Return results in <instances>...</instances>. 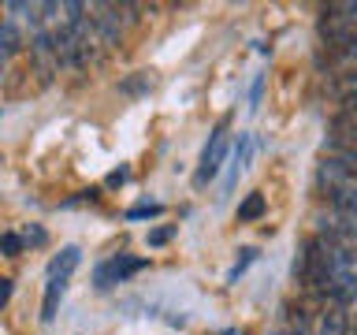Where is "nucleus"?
<instances>
[{"label": "nucleus", "instance_id": "nucleus-5", "mask_svg": "<svg viewBox=\"0 0 357 335\" xmlns=\"http://www.w3.org/2000/svg\"><path fill=\"white\" fill-rule=\"evenodd\" d=\"M324 168L339 179H357V149H328L324 153Z\"/></svg>", "mask_w": 357, "mask_h": 335}, {"label": "nucleus", "instance_id": "nucleus-8", "mask_svg": "<svg viewBox=\"0 0 357 335\" xmlns=\"http://www.w3.org/2000/svg\"><path fill=\"white\" fill-rule=\"evenodd\" d=\"M331 205L339 216L346 220H357V186L354 183H342L339 190H331Z\"/></svg>", "mask_w": 357, "mask_h": 335}, {"label": "nucleus", "instance_id": "nucleus-10", "mask_svg": "<svg viewBox=\"0 0 357 335\" xmlns=\"http://www.w3.org/2000/svg\"><path fill=\"white\" fill-rule=\"evenodd\" d=\"M149 89H153V78L145 71H134L130 78L119 82V94H127V97H142V94H149Z\"/></svg>", "mask_w": 357, "mask_h": 335}, {"label": "nucleus", "instance_id": "nucleus-1", "mask_svg": "<svg viewBox=\"0 0 357 335\" xmlns=\"http://www.w3.org/2000/svg\"><path fill=\"white\" fill-rule=\"evenodd\" d=\"M227 153H231V138H227V131H216V134L208 138L205 153H201V168H197L194 183H197V186H205L208 179H216V175H220V168H223V161H227Z\"/></svg>", "mask_w": 357, "mask_h": 335}, {"label": "nucleus", "instance_id": "nucleus-7", "mask_svg": "<svg viewBox=\"0 0 357 335\" xmlns=\"http://www.w3.org/2000/svg\"><path fill=\"white\" fill-rule=\"evenodd\" d=\"M78 261H82V250H78V246H63V250L49 261V279H67L78 268Z\"/></svg>", "mask_w": 357, "mask_h": 335}, {"label": "nucleus", "instance_id": "nucleus-4", "mask_svg": "<svg viewBox=\"0 0 357 335\" xmlns=\"http://www.w3.org/2000/svg\"><path fill=\"white\" fill-rule=\"evenodd\" d=\"M328 295H331V302L335 306H350V302L357 298V272H331V279H328Z\"/></svg>", "mask_w": 357, "mask_h": 335}, {"label": "nucleus", "instance_id": "nucleus-16", "mask_svg": "<svg viewBox=\"0 0 357 335\" xmlns=\"http://www.w3.org/2000/svg\"><path fill=\"white\" fill-rule=\"evenodd\" d=\"M127 175H130L127 168H119V172H112V175H108V186H123V183H127Z\"/></svg>", "mask_w": 357, "mask_h": 335}, {"label": "nucleus", "instance_id": "nucleus-17", "mask_svg": "<svg viewBox=\"0 0 357 335\" xmlns=\"http://www.w3.org/2000/svg\"><path fill=\"white\" fill-rule=\"evenodd\" d=\"M26 242H30V246H41V242H45V231H41V228H26Z\"/></svg>", "mask_w": 357, "mask_h": 335}, {"label": "nucleus", "instance_id": "nucleus-12", "mask_svg": "<svg viewBox=\"0 0 357 335\" xmlns=\"http://www.w3.org/2000/svg\"><path fill=\"white\" fill-rule=\"evenodd\" d=\"M0 253H4V257H19V253H22V239H19L15 231H4V234H0Z\"/></svg>", "mask_w": 357, "mask_h": 335}, {"label": "nucleus", "instance_id": "nucleus-13", "mask_svg": "<svg viewBox=\"0 0 357 335\" xmlns=\"http://www.w3.org/2000/svg\"><path fill=\"white\" fill-rule=\"evenodd\" d=\"M160 205H134V209H127V220H149V216H160Z\"/></svg>", "mask_w": 357, "mask_h": 335}, {"label": "nucleus", "instance_id": "nucleus-15", "mask_svg": "<svg viewBox=\"0 0 357 335\" xmlns=\"http://www.w3.org/2000/svg\"><path fill=\"white\" fill-rule=\"evenodd\" d=\"M250 261H253V250H242V261L234 265V272H231V279H238V276L245 272V265H250Z\"/></svg>", "mask_w": 357, "mask_h": 335}, {"label": "nucleus", "instance_id": "nucleus-3", "mask_svg": "<svg viewBox=\"0 0 357 335\" xmlns=\"http://www.w3.org/2000/svg\"><path fill=\"white\" fill-rule=\"evenodd\" d=\"M328 138H331V149H354V145H357V116H350V112L331 116Z\"/></svg>", "mask_w": 357, "mask_h": 335}, {"label": "nucleus", "instance_id": "nucleus-18", "mask_svg": "<svg viewBox=\"0 0 357 335\" xmlns=\"http://www.w3.org/2000/svg\"><path fill=\"white\" fill-rule=\"evenodd\" d=\"M11 298V279H0V306Z\"/></svg>", "mask_w": 357, "mask_h": 335}, {"label": "nucleus", "instance_id": "nucleus-19", "mask_svg": "<svg viewBox=\"0 0 357 335\" xmlns=\"http://www.w3.org/2000/svg\"><path fill=\"white\" fill-rule=\"evenodd\" d=\"M350 328H357V317H354V320H350Z\"/></svg>", "mask_w": 357, "mask_h": 335}, {"label": "nucleus", "instance_id": "nucleus-11", "mask_svg": "<svg viewBox=\"0 0 357 335\" xmlns=\"http://www.w3.org/2000/svg\"><path fill=\"white\" fill-rule=\"evenodd\" d=\"M264 209H268V205H264V194H250V198L238 205V220H242V223H253V220L264 216Z\"/></svg>", "mask_w": 357, "mask_h": 335}, {"label": "nucleus", "instance_id": "nucleus-2", "mask_svg": "<svg viewBox=\"0 0 357 335\" xmlns=\"http://www.w3.org/2000/svg\"><path fill=\"white\" fill-rule=\"evenodd\" d=\"M142 268H145V261H142V257H112V261H105V265H100L97 268V287L100 290H108L112 283H123V279H127V276H134V272H142Z\"/></svg>", "mask_w": 357, "mask_h": 335}, {"label": "nucleus", "instance_id": "nucleus-14", "mask_svg": "<svg viewBox=\"0 0 357 335\" xmlns=\"http://www.w3.org/2000/svg\"><path fill=\"white\" fill-rule=\"evenodd\" d=\"M172 234H175V228H153V231H149V246H164Z\"/></svg>", "mask_w": 357, "mask_h": 335}, {"label": "nucleus", "instance_id": "nucleus-9", "mask_svg": "<svg viewBox=\"0 0 357 335\" xmlns=\"http://www.w3.org/2000/svg\"><path fill=\"white\" fill-rule=\"evenodd\" d=\"M63 290H67V279H49V283H45V302H41V320L45 324L56 320V309H60Z\"/></svg>", "mask_w": 357, "mask_h": 335}, {"label": "nucleus", "instance_id": "nucleus-6", "mask_svg": "<svg viewBox=\"0 0 357 335\" xmlns=\"http://www.w3.org/2000/svg\"><path fill=\"white\" fill-rule=\"evenodd\" d=\"M317 335H350V317H346L342 306H331L320 313V324H317Z\"/></svg>", "mask_w": 357, "mask_h": 335}]
</instances>
